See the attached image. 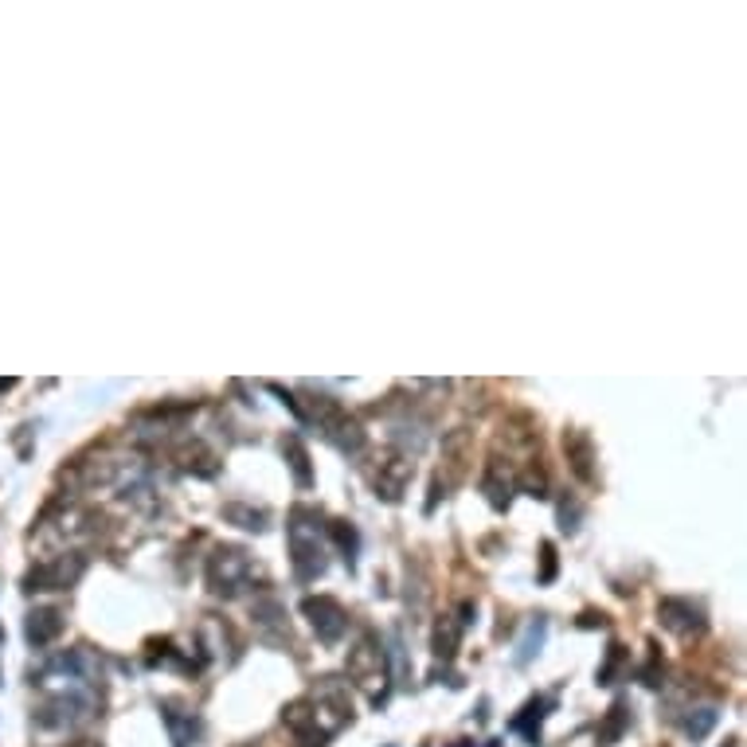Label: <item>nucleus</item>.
Segmentation results:
<instances>
[{"instance_id": "a211bd4d", "label": "nucleus", "mask_w": 747, "mask_h": 747, "mask_svg": "<svg viewBox=\"0 0 747 747\" xmlns=\"http://www.w3.org/2000/svg\"><path fill=\"white\" fill-rule=\"evenodd\" d=\"M223 517H227V521H235L239 528H247V533H263V528H266V517L258 513V508H247V505H227Z\"/></svg>"}, {"instance_id": "6ab92c4d", "label": "nucleus", "mask_w": 747, "mask_h": 747, "mask_svg": "<svg viewBox=\"0 0 747 747\" xmlns=\"http://www.w3.org/2000/svg\"><path fill=\"white\" fill-rule=\"evenodd\" d=\"M329 533H333V540L341 544L344 560H349V571H352V564H356V548H360V536H356V528H352L349 521H333V525H329Z\"/></svg>"}, {"instance_id": "f8f14e48", "label": "nucleus", "mask_w": 747, "mask_h": 747, "mask_svg": "<svg viewBox=\"0 0 747 747\" xmlns=\"http://www.w3.org/2000/svg\"><path fill=\"white\" fill-rule=\"evenodd\" d=\"M548 708H552V700L548 697H533L528 705L521 708V717H513V732H521V735H528V740H540V724H544V717H548Z\"/></svg>"}, {"instance_id": "2eb2a0df", "label": "nucleus", "mask_w": 747, "mask_h": 747, "mask_svg": "<svg viewBox=\"0 0 747 747\" xmlns=\"http://www.w3.org/2000/svg\"><path fill=\"white\" fill-rule=\"evenodd\" d=\"M482 490H485V497H490V505H493V508H508L517 485H513V478H508V470H501V465H490V473H485Z\"/></svg>"}, {"instance_id": "6e6552de", "label": "nucleus", "mask_w": 747, "mask_h": 747, "mask_svg": "<svg viewBox=\"0 0 747 747\" xmlns=\"http://www.w3.org/2000/svg\"><path fill=\"white\" fill-rule=\"evenodd\" d=\"M662 622L673 634L692 638V634L705 630V611H700V606H692L689 599H665L662 603Z\"/></svg>"}, {"instance_id": "f03ea898", "label": "nucleus", "mask_w": 747, "mask_h": 747, "mask_svg": "<svg viewBox=\"0 0 747 747\" xmlns=\"http://www.w3.org/2000/svg\"><path fill=\"white\" fill-rule=\"evenodd\" d=\"M309 415L317 419V427L325 430V439H329L337 450H344V454H360L364 450V427L356 423V419L337 404V399H329V395L309 399L306 419Z\"/></svg>"}, {"instance_id": "f3484780", "label": "nucleus", "mask_w": 747, "mask_h": 747, "mask_svg": "<svg viewBox=\"0 0 747 747\" xmlns=\"http://www.w3.org/2000/svg\"><path fill=\"white\" fill-rule=\"evenodd\" d=\"M165 724H169V735H172V743H177V747H192V743H196L200 724L192 720V717H180L177 708L165 705Z\"/></svg>"}, {"instance_id": "9d476101", "label": "nucleus", "mask_w": 747, "mask_h": 747, "mask_svg": "<svg viewBox=\"0 0 747 747\" xmlns=\"http://www.w3.org/2000/svg\"><path fill=\"white\" fill-rule=\"evenodd\" d=\"M564 450H568V462H571V470H576V478L579 482H591L595 478V470H591V462H595L591 439L583 435V430H568V435H564Z\"/></svg>"}, {"instance_id": "7ed1b4c3", "label": "nucleus", "mask_w": 747, "mask_h": 747, "mask_svg": "<svg viewBox=\"0 0 747 747\" xmlns=\"http://www.w3.org/2000/svg\"><path fill=\"white\" fill-rule=\"evenodd\" d=\"M208 583L223 599L243 595L247 583H251V556H247L243 548H215L208 560Z\"/></svg>"}, {"instance_id": "ddd939ff", "label": "nucleus", "mask_w": 747, "mask_h": 747, "mask_svg": "<svg viewBox=\"0 0 747 747\" xmlns=\"http://www.w3.org/2000/svg\"><path fill=\"white\" fill-rule=\"evenodd\" d=\"M282 454H286V462H290V470H294V482L301 485V490H309V485H313V470H309L306 442H301L298 435H290V439H282Z\"/></svg>"}, {"instance_id": "412c9836", "label": "nucleus", "mask_w": 747, "mask_h": 747, "mask_svg": "<svg viewBox=\"0 0 747 747\" xmlns=\"http://www.w3.org/2000/svg\"><path fill=\"white\" fill-rule=\"evenodd\" d=\"M712 724H717V708H697V712L685 717V732L692 735V740H700V735H708Z\"/></svg>"}, {"instance_id": "aec40b11", "label": "nucleus", "mask_w": 747, "mask_h": 747, "mask_svg": "<svg viewBox=\"0 0 747 747\" xmlns=\"http://www.w3.org/2000/svg\"><path fill=\"white\" fill-rule=\"evenodd\" d=\"M544 630H548V622H544V619H536V622H533V630H528V638L521 642V649H517V665H525L533 654H540V646H544Z\"/></svg>"}, {"instance_id": "9b49d317", "label": "nucleus", "mask_w": 747, "mask_h": 747, "mask_svg": "<svg viewBox=\"0 0 747 747\" xmlns=\"http://www.w3.org/2000/svg\"><path fill=\"white\" fill-rule=\"evenodd\" d=\"M251 614H255V622H258V630H266L274 642H282V638H290L286 630V606L278 603V599H258L251 606Z\"/></svg>"}, {"instance_id": "a878e982", "label": "nucleus", "mask_w": 747, "mask_h": 747, "mask_svg": "<svg viewBox=\"0 0 747 747\" xmlns=\"http://www.w3.org/2000/svg\"><path fill=\"white\" fill-rule=\"evenodd\" d=\"M579 626H583V630H591V626H606V614H595V611H587V614H583V619H579Z\"/></svg>"}, {"instance_id": "1a4fd4ad", "label": "nucleus", "mask_w": 747, "mask_h": 747, "mask_svg": "<svg viewBox=\"0 0 747 747\" xmlns=\"http://www.w3.org/2000/svg\"><path fill=\"white\" fill-rule=\"evenodd\" d=\"M63 634V614L59 611H51V606H43V611H31L28 614V622H24V638H28V646H51L56 638Z\"/></svg>"}, {"instance_id": "0eeeda50", "label": "nucleus", "mask_w": 747, "mask_h": 747, "mask_svg": "<svg viewBox=\"0 0 747 747\" xmlns=\"http://www.w3.org/2000/svg\"><path fill=\"white\" fill-rule=\"evenodd\" d=\"M411 473H415L411 454H387L380 462V470H376V493H380L384 501H399L411 482Z\"/></svg>"}, {"instance_id": "423d86ee", "label": "nucleus", "mask_w": 747, "mask_h": 747, "mask_svg": "<svg viewBox=\"0 0 747 747\" xmlns=\"http://www.w3.org/2000/svg\"><path fill=\"white\" fill-rule=\"evenodd\" d=\"M301 611H306L309 626L317 630V638L325 646H337L344 638V630H349V614H344V606L333 599V595H317V599L309 595V599L301 603Z\"/></svg>"}, {"instance_id": "5701e85b", "label": "nucleus", "mask_w": 747, "mask_h": 747, "mask_svg": "<svg viewBox=\"0 0 747 747\" xmlns=\"http://www.w3.org/2000/svg\"><path fill=\"white\" fill-rule=\"evenodd\" d=\"M622 646H611V654H606V665L599 669V685H611L614 673H619V665H622Z\"/></svg>"}, {"instance_id": "20e7f679", "label": "nucleus", "mask_w": 747, "mask_h": 747, "mask_svg": "<svg viewBox=\"0 0 747 747\" xmlns=\"http://www.w3.org/2000/svg\"><path fill=\"white\" fill-rule=\"evenodd\" d=\"M83 571H86V560L79 552H63V556H51L31 568L24 576V587L28 591H67L79 583Z\"/></svg>"}, {"instance_id": "4468645a", "label": "nucleus", "mask_w": 747, "mask_h": 747, "mask_svg": "<svg viewBox=\"0 0 747 747\" xmlns=\"http://www.w3.org/2000/svg\"><path fill=\"white\" fill-rule=\"evenodd\" d=\"M458 638H462V626L458 619H450V614H442L439 626H435V638H430V649H435V657L442 665L454 657V649H458Z\"/></svg>"}, {"instance_id": "dca6fc26", "label": "nucleus", "mask_w": 747, "mask_h": 747, "mask_svg": "<svg viewBox=\"0 0 747 747\" xmlns=\"http://www.w3.org/2000/svg\"><path fill=\"white\" fill-rule=\"evenodd\" d=\"M177 462L184 465V470H192V473H204V478H212V473H215V458L204 450V442H184V447L177 450Z\"/></svg>"}, {"instance_id": "39448f33", "label": "nucleus", "mask_w": 747, "mask_h": 747, "mask_svg": "<svg viewBox=\"0 0 747 747\" xmlns=\"http://www.w3.org/2000/svg\"><path fill=\"white\" fill-rule=\"evenodd\" d=\"M349 673H352V681L360 689H368V697H372V705H380L384 700V681H387V673H384V649L376 646V638L372 634H364L360 642H356V649L349 654Z\"/></svg>"}, {"instance_id": "b1692460", "label": "nucleus", "mask_w": 747, "mask_h": 747, "mask_svg": "<svg viewBox=\"0 0 747 747\" xmlns=\"http://www.w3.org/2000/svg\"><path fill=\"white\" fill-rule=\"evenodd\" d=\"M540 560H544V568H540V576H536V579H540V583H552V579H556V548H552L548 540L540 544Z\"/></svg>"}, {"instance_id": "f257e3e1", "label": "nucleus", "mask_w": 747, "mask_h": 747, "mask_svg": "<svg viewBox=\"0 0 747 747\" xmlns=\"http://www.w3.org/2000/svg\"><path fill=\"white\" fill-rule=\"evenodd\" d=\"M290 556H294V571L301 583L325 576L329 556H325V540H321V517L313 508H294L290 513Z\"/></svg>"}, {"instance_id": "393cba45", "label": "nucleus", "mask_w": 747, "mask_h": 747, "mask_svg": "<svg viewBox=\"0 0 747 747\" xmlns=\"http://www.w3.org/2000/svg\"><path fill=\"white\" fill-rule=\"evenodd\" d=\"M576 521H579V505L560 501V528H564V533H576Z\"/></svg>"}, {"instance_id": "4be33fe9", "label": "nucleus", "mask_w": 747, "mask_h": 747, "mask_svg": "<svg viewBox=\"0 0 747 747\" xmlns=\"http://www.w3.org/2000/svg\"><path fill=\"white\" fill-rule=\"evenodd\" d=\"M622 728H626V705L619 700V705L611 708V717H606V724H603V743H614L622 735Z\"/></svg>"}]
</instances>
